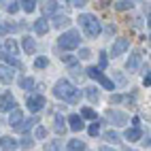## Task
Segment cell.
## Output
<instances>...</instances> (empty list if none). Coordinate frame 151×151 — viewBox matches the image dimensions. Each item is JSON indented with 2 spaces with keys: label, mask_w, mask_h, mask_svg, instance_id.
<instances>
[{
  "label": "cell",
  "mask_w": 151,
  "mask_h": 151,
  "mask_svg": "<svg viewBox=\"0 0 151 151\" xmlns=\"http://www.w3.org/2000/svg\"><path fill=\"white\" fill-rule=\"evenodd\" d=\"M53 94H55V98H62V100H66L70 104H77L79 100H81V89H77L70 81H66V79H60L55 83Z\"/></svg>",
  "instance_id": "6da1fadb"
},
{
  "label": "cell",
  "mask_w": 151,
  "mask_h": 151,
  "mask_svg": "<svg viewBox=\"0 0 151 151\" xmlns=\"http://www.w3.org/2000/svg\"><path fill=\"white\" fill-rule=\"evenodd\" d=\"M26 104H28V109L32 111V113H38L41 109L47 106V100H45L43 94H32V96H28V98H26Z\"/></svg>",
  "instance_id": "5b68a950"
},
{
  "label": "cell",
  "mask_w": 151,
  "mask_h": 151,
  "mask_svg": "<svg viewBox=\"0 0 151 151\" xmlns=\"http://www.w3.org/2000/svg\"><path fill=\"white\" fill-rule=\"evenodd\" d=\"M22 124H24V113H22V109H13V111H11V117H9V126L17 130Z\"/></svg>",
  "instance_id": "9c48e42d"
},
{
  "label": "cell",
  "mask_w": 151,
  "mask_h": 151,
  "mask_svg": "<svg viewBox=\"0 0 151 151\" xmlns=\"http://www.w3.org/2000/svg\"><path fill=\"white\" fill-rule=\"evenodd\" d=\"M143 85H145V87H149V85H151V79H149V75H145V79H143Z\"/></svg>",
  "instance_id": "7bdbcfd3"
},
{
  "label": "cell",
  "mask_w": 151,
  "mask_h": 151,
  "mask_svg": "<svg viewBox=\"0 0 151 151\" xmlns=\"http://www.w3.org/2000/svg\"><path fill=\"white\" fill-rule=\"evenodd\" d=\"M22 47H24L26 53H34V51H36V43H34V38H30V36H24Z\"/></svg>",
  "instance_id": "9a60e30c"
},
{
  "label": "cell",
  "mask_w": 151,
  "mask_h": 151,
  "mask_svg": "<svg viewBox=\"0 0 151 151\" xmlns=\"http://www.w3.org/2000/svg\"><path fill=\"white\" fill-rule=\"evenodd\" d=\"M85 96H87L89 102H98V100H100V94H98L96 87H85Z\"/></svg>",
  "instance_id": "7402d4cb"
},
{
  "label": "cell",
  "mask_w": 151,
  "mask_h": 151,
  "mask_svg": "<svg viewBox=\"0 0 151 151\" xmlns=\"http://www.w3.org/2000/svg\"><path fill=\"white\" fill-rule=\"evenodd\" d=\"M19 145H22L24 149H32V147H34V140L30 138V136H26V138H24V140H22V143H19Z\"/></svg>",
  "instance_id": "d6a6232c"
},
{
  "label": "cell",
  "mask_w": 151,
  "mask_h": 151,
  "mask_svg": "<svg viewBox=\"0 0 151 151\" xmlns=\"http://www.w3.org/2000/svg\"><path fill=\"white\" fill-rule=\"evenodd\" d=\"M58 6H60L58 2H45L43 4V17L47 19V15H55L58 13Z\"/></svg>",
  "instance_id": "e0dca14e"
},
{
  "label": "cell",
  "mask_w": 151,
  "mask_h": 151,
  "mask_svg": "<svg viewBox=\"0 0 151 151\" xmlns=\"http://www.w3.org/2000/svg\"><path fill=\"white\" fill-rule=\"evenodd\" d=\"M126 138L128 140H140L143 138V132H140V128H128L126 130Z\"/></svg>",
  "instance_id": "d6986e66"
},
{
  "label": "cell",
  "mask_w": 151,
  "mask_h": 151,
  "mask_svg": "<svg viewBox=\"0 0 151 151\" xmlns=\"http://www.w3.org/2000/svg\"><path fill=\"white\" fill-rule=\"evenodd\" d=\"M24 26L22 24H0V36L6 34V32H17V30H22Z\"/></svg>",
  "instance_id": "2e32d148"
},
{
  "label": "cell",
  "mask_w": 151,
  "mask_h": 151,
  "mask_svg": "<svg viewBox=\"0 0 151 151\" xmlns=\"http://www.w3.org/2000/svg\"><path fill=\"white\" fill-rule=\"evenodd\" d=\"M98 132H100V124H98V122H94L92 126H89V134H92V136H96Z\"/></svg>",
  "instance_id": "74e56055"
},
{
  "label": "cell",
  "mask_w": 151,
  "mask_h": 151,
  "mask_svg": "<svg viewBox=\"0 0 151 151\" xmlns=\"http://www.w3.org/2000/svg\"><path fill=\"white\" fill-rule=\"evenodd\" d=\"M17 147H19L17 138H13V136H2L0 138V149L2 151H15Z\"/></svg>",
  "instance_id": "30bf717a"
},
{
  "label": "cell",
  "mask_w": 151,
  "mask_h": 151,
  "mask_svg": "<svg viewBox=\"0 0 151 151\" xmlns=\"http://www.w3.org/2000/svg\"><path fill=\"white\" fill-rule=\"evenodd\" d=\"M13 77H15V75H13V68H11V66H4V64H0V81L9 85V83L13 81Z\"/></svg>",
  "instance_id": "7c38bea8"
},
{
  "label": "cell",
  "mask_w": 151,
  "mask_h": 151,
  "mask_svg": "<svg viewBox=\"0 0 151 151\" xmlns=\"http://www.w3.org/2000/svg\"><path fill=\"white\" fill-rule=\"evenodd\" d=\"M36 122H38V119H36V117H30V119H28V122H24L22 126H19V128H17V132H28V130H30V128H32V126H34Z\"/></svg>",
  "instance_id": "4316f807"
},
{
  "label": "cell",
  "mask_w": 151,
  "mask_h": 151,
  "mask_svg": "<svg viewBox=\"0 0 151 151\" xmlns=\"http://www.w3.org/2000/svg\"><path fill=\"white\" fill-rule=\"evenodd\" d=\"M2 4H4V9H6V13H11V15L19 11V2H2Z\"/></svg>",
  "instance_id": "4dcf8cb0"
},
{
  "label": "cell",
  "mask_w": 151,
  "mask_h": 151,
  "mask_svg": "<svg viewBox=\"0 0 151 151\" xmlns=\"http://www.w3.org/2000/svg\"><path fill=\"white\" fill-rule=\"evenodd\" d=\"M13 109H17V102H15V98L11 92H4L2 96H0V111L2 113H11Z\"/></svg>",
  "instance_id": "8992f818"
},
{
  "label": "cell",
  "mask_w": 151,
  "mask_h": 151,
  "mask_svg": "<svg viewBox=\"0 0 151 151\" xmlns=\"http://www.w3.org/2000/svg\"><path fill=\"white\" fill-rule=\"evenodd\" d=\"M19 4H22V9L26 13H32V11H36V4L38 2H34V0H26V2H19Z\"/></svg>",
  "instance_id": "83f0119b"
},
{
  "label": "cell",
  "mask_w": 151,
  "mask_h": 151,
  "mask_svg": "<svg viewBox=\"0 0 151 151\" xmlns=\"http://www.w3.org/2000/svg\"><path fill=\"white\" fill-rule=\"evenodd\" d=\"M34 66H36V68H47V66H49V60H47V58H36Z\"/></svg>",
  "instance_id": "1f68e13d"
},
{
  "label": "cell",
  "mask_w": 151,
  "mask_h": 151,
  "mask_svg": "<svg viewBox=\"0 0 151 151\" xmlns=\"http://www.w3.org/2000/svg\"><path fill=\"white\" fill-rule=\"evenodd\" d=\"M66 122H68V128L73 130V132H81V130L85 128V124H83V119L79 117V115H70V117L66 119Z\"/></svg>",
  "instance_id": "8fae6325"
},
{
  "label": "cell",
  "mask_w": 151,
  "mask_h": 151,
  "mask_svg": "<svg viewBox=\"0 0 151 151\" xmlns=\"http://www.w3.org/2000/svg\"><path fill=\"white\" fill-rule=\"evenodd\" d=\"M60 58H62L68 66H75V64H77V58H73V55H60Z\"/></svg>",
  "instance_id": "d590c367"
},
{
  "label": "cell",
  "mask_w": 151,
  "mask_h": 151,
  "mask_svg": "<svg viewBox=\"0 0 151 151\" xmlns=\"http://www.w3.org/2000/svg\"><path fill=\"white\" fill-rule=\"evenodd\" d=\"M128 151H134V149H128Z\"/></svg>",
  "instance_id": "f6af8a7d"
},
{
  "label": "cell",
  "mask_w": 151,
  "mask_h": 151,
  "mask_svg": "<svg viewBox=\"0 0 151 151\" xmlns=\"http://www.w3.org/2000/svg\"><path fill=\"white\" fill-rule=\"evenodd\" d=\"M19 85H22V89H26V92H28V89L34 87V79H32V77H22V79H19Z\"/></svg>",
  "instance_id": "484cf974"
},
{
  "label": "cell",
  "mask_w": 151,
  "mask_h": 151,
  "mask_svg": "<svg viewBox=\"0 0 151 151\" xmlns=\"http://www.w3.org/2000/svg\"><path fill=\"white\" fill-rule=\"evenodd\" d=\"M47 136V128L45 126H38L36 128V138H45Z\"/></svg>",
  "instance_id": "8d00e7d4"
},
{
  "label": "cell",
  "mask_w": 151,
  "mask_h": 151,
  "mask_svg": "<svg viewBox=\"0 0 151 151\" xmlns=\"http://www.w3.org/2000/svg\"><path fill=\"white\" fill-rule=\"evenodd\" d=\"M60 49H77L79 45H81V34H79V30H68V32H64L62 36H60L58 41Z\"/></svg>",
  "instance_id": "3957f363"
},
{
  "label": "cell",
  "mask_w": 151,
  "mask_h": 151,
  "mask_svg": "<svg viewBox=\"0 0 151 151\" xmlns=\"http://www.w3.org/2000/svg\"><path fill=\"white\" fill-rule=\"evenodd\" d=\"M79 58H81V60L92 58V51H89V49H81V51H79Z\"/></svg>",
  "instance_id": "60d3db41"
},
{
  "label": "cell",
  "mask_w": 151,
  "mask_h": 151,
  "mask_svg": "<svg viewBox=\"0 0 151 151\" xmlns=\"http://www.w3.org/2000/svg\"><path fill=\"white\" fill-rule=\"evenodd\" d=\"M113 6L117 11H128V9L134 6V2H130V0H119V2H113Z\"/></svg>",
  "instance_id": "d4e9b609"
},
{
  "label": "cell",
  "mask_w": 151,
  "mask_h": 151,
  "mask_svg": "<svg viewBox=\"0 0 151 151\" xmlns=\"http://www.w3.org/2000/svg\"><path fill=\"white\" fill-rule=\"evenodd\" d=\"M83 73L89 77V79H96V81L100 83V85H102L104 89H115V83L113 81H111V79L104 75V73H100V70L96 68V66H89L87 70H83Z\"/></svg>",
  "instance_id": "277c9868"
},
{
  "label": "cell",
  "mask_w": 151,
  "mask_h": 151,
  "mask_svg": "<svg viewBox=\"0 0 151 151\" xmlns=\"http://www.w3.org/2000/svg\"><path fill=\"white\" fill-rule=\"evenodd\" d=\"M68 24H70V19H68L66 15H60V13L53 15V26H55V28H66Z\"/></svg>",
  "instance_id": "ffe728a7"
},
{
  "label": "cell",
  "mask_w": 151,
  "mask_h": 151,
  "mask_svg": "<svg viewBox=\"0 0 151 151\" xmlns=\"http://www.w3.org/2000/svg\"><path fill=\"white\" fill-rule=\"evenodd\" d=\"M104 138L109 140V143H113V145H117V143H119V134H117V132H113V130H109V132L104 134Z\"/></svg>",
  "instance_id": "f546056e"
},
{
  "label": "cell",
  "mask_w": 151,
  "mask_h": 151,
  "mask_svg": "<svg viewBox=\"0 0 151 151\" xmlns=\"http://www.w3.org/2000/svg\"><path fill=\"white\" fill-rule=\"evenodd\" d=\"M4 53H9V55H17V43L13 41V38H6L4 41Z\"/></svg>",
  "instance_id": "ac0fdd59"
},
{
  "label": "cell",
  "mask_w": 151,
  "mask_h": 151,
  "mask_svg": "<svg viewBox=\"0 0 151 151\" xmlns=\"http://www.w3.org/2000/svg\"><path fill=\"white\" fill-rule=\"evenodd\" d=\"M130 49V41L128 38H117V41L113 43V49H111V55L117 58V55H122L124 51H128Z\"/></svg>",
  "instance_id": "52a82bcc"
},
{
  "label": "cell",
  "mask_w": 151,
  "mask_h": 151,
  "mask_svg": "<svg viewBox=\"0 0 151 151\" xmlns=\"http://www.w3.org/2000/svg\"><path fill=\"white\" fill-rule=\"evenodd\" d=\"M0 58H2V60H4V62H9V64H11V66H15V68H24V64H22V62H19V60H17V58H13V55H9V53H2V55H0Z\"/></svg>",
  "instance_id": "cb8c5ba5"
},
{
  "label": "cell",
  "mask_w": 151,
  "mask_h": 151,
  "mask_svg": "<svg viewBox=\"0 0 151 151\" xmlns=\"http://www.w3.org/2000/svg\"><path fill=\"white\" fill-rule=\"evenodd\" d=\"M100 151H115V149H111V147H106V145H104V147H100Z\"/></svg>",
  "instance_id": "ee69618b"
},
{
  "label": "cell",
  "mask_w": 151,
  "mask_h": 151,
  "mask_svg": "<svg viewBox=\"0 0 151 151\" xmlns=\"http://www.w3.org/2000/svg\"><path fill=\"white\" fill-rule=\"evenodd\" d=\"M34 32H36V34H41V36L49 32V24H47V19H45V17H41L38 22H34Z\"/></svg>",
  "instance_id": "4fadbf2b"
},
{
  "label": "cell",
  "mask_w": 151,
  "mask_h": 151,
  "mask_svg": "<svg viewBox=\"0 0 151 151\" xmlns=\"http://www.w3.org/2000/svg\"><path fill=\"white\" fill-rule=\"evenodd\" d=\"M45 151H62V140H51V143H47Z\"/></svg>",
  "instance_id": "f1b7e54d"
},
{
  "label": "cell",
  "mask_w": 151,
  "mask_h": 151,
  "mask_svg": "<svg viewBox=\"0 0 151 151\" xmlns=\"http://www.w3.org/2000/svg\"><path fill=\"white\" fill-rule=\"evenodd\" d=\"M81 115L87 117V119H96V113H94L92 109H83V111H81ZM83 117H81V119H83Z\"/></svg>",
  "instance_id": "836d02e7"
},
{
  "label": "cell",
  "mask_w": 151,
  "mask_h": 151,
  "mask_svg": "<svg viewBox=\"0 0 151 151\" xmlns=\"http://www.w3.org/2000/svg\"><path fill=\"white\" fill-rule=\"evenodd\" d=\"M55 132H60V134L66 132V119L62 115H55Z\"/></svg>",
  "instance_id": "603a6c76"
},
{
  "label": "cell",
  "mask_w": 151,
  "mask_h": 151,
  "mask_svg": "<svg viewBox=\"0 0 151 151\" xmlns=\"http://www.w3.org/2000/svg\"><path fill=\"white\" fill-rule=\"evenodd\" d=\"M79 26L85 30V34H87L89 38H98L100 32H102V26H100L98 17H96V15H89V13L79 15Z\"/></svg>",
  "instance_id": "7a4b0ae2"
},
{
  "label": "cell",
  "mask_w": 151,
  "mask_h": 151,
  "mask_svg": "<svg viewBox=\"0 0 151 151\" xmlns=\"http://www.w3.org/2000/svg\"><path fill=\"white\" fill-rule=\"evenodd\" d=\"M106 64H109V58H106V53L102 51V53H100V68H106ZM98 68V70H100Z\"/></svg>",
  "instance_id": "ab89813d"
},
{
  "label": "cell",
  "mask_w": 151,
  "mask_h": 151,
  "mask_svg": "<svg viewBox=\"0 0 151 151\" xmlns=\"http://www.w3.org/2000/svg\"><path fill=\"white\" fill-rule=\"evenodd\" d=\"M106 117L111 119V124H115V126H124V124H128V115L126 113H122V111H106Z\"/></svg>",
  "instance_id": "ba28073f"
},
{
  "label": "cell",
  "mask_w": 151,
  "mask_h": 151,
  "mask_svg": "<svg viewBox=\"0 0 151 151\" xmlns=\"http://www.w3.org/2000/svg\"><path fill=\"white\" fill-rule=\"evenodd\" d=\"M119 102H124L122 94H113V96H111V104H119Z\"/></svg>",
  "instance_id": "f35d334b"
},
{
  "label": "cell",
  "mask_w": 151,
  "mask_h": 151,
  "mask_svg": "<svg viewBox=\"0 0 151 151\" xmlns=\"http://www.w3.org/2000/svg\"><path fill=\"white\" fill-rule=\"evenodd\" d=\"M70 73H73V77H77V79L83 77V70L79 68V66H70Z\"/></svg>",
  "instance_id": "e575fe53"
},
{
  "label": "cell",
  "mask_w": 151,
  "mask_h": 151,
  "mask_svg": "<svg viewBox=\"0 0 151 151\" xmlns=\"http://www.w3.org/2000/svg\"><path fill=\"white\" fill-rule=\"evenodd\" d=\"M68 151H85V143L79 138H73L68 140Z\"/></svg>",
  "instance_id": "44dd1931"
},
{
  "label": "cell",
  "mask_w": 151,
  "mask_h": 151,
  "mask_svg": "<svg viewBox=\"0 0 151 151\" xmlns=\"http://www.w3.org/2000/svg\"><path fill=\"white\" fill-rule=\"evenodd\" d=\"M138 64H140V53L136 51V53H132V55H130V60H128V64H126V68L130 70V73H134V70L138 68Z\"/></svg>",
  "instance_id": "5bb4252c"
},
{
  "label": "cell",
  "mask_w": 151,
  "mask_h": 151,
  "mask_svg": "<svg viewBox=\"0 0 151 151\" xmlns=\"http://www.w3.org/2000/svg\"><path fill=\"white\" fill-rule=\"evenodd\" d=\"M70 4H73V6H77V9H81V6H85L87 2H85V0H73Z\"/></svg>",
  "instance_id": "b9f144b4"
}]
</instances>
